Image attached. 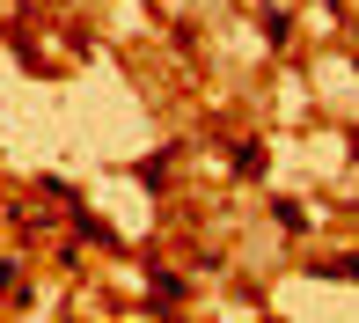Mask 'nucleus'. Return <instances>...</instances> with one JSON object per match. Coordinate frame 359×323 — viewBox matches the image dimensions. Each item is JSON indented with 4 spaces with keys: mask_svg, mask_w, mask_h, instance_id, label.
<instances>
[{
    "mask_svg": "<svg viewBox=\"0 0 359 323\" xmlns=\"http://www.w3.org/2000/svg\"><path fill=\"white\" fill-rule=\"evenodd\" d=\"M235 169L242 176H264V147H235Z\"/></svg>",
    "mask_w": 359,
    "mask_h": 323,
    "instance_id": "1",
    "label": "nucleus"
}]
</instances>
